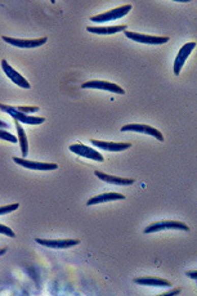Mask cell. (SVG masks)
<instances>
[{
	"label": "cell",
	"mask_w": 197,
	"mask_h": 296,
	"mask_svg": "<svg viewBox=\"0 0 197 296\" xmlns=\"http://www.w3.org/2000/svg\"><path fill=\"white\" fill-rule=\"evenodd\" d=\"M134 282L137 285L142 286H156V287H172L173 283L170 281L165 280V278L159 277H140L134 278Z\"/></svg>",
	"instance_id": "2e32d148"
},
{
	"label": "cell",
	"mask_w": 197,
	"mask_h": 296,
	"mask_svg": "<svg viewBox=\"0 0 197 296\" xmlns=\"http://www.w3.org/2000/svg\"><path fill=\"white\" fill-rule=\"evenodd\" d=\"M17 110L21 111V112H25V113H33V112H38L40 108L36 107V106H31V107H29V106H19V107H16Z\"/></svg>",
	"instance_id": "7402d4cb"
},
{
	"label": "cell",
	"mask_w": 197,
	"mask_h": 296,
	"mask_svg": "<svg viewBox=\"0 0 197 296\" xmlns=\"http://www.w3.org/2000/svg\"><path fill=\"white\" fill-rule=\"evenodd\" d=\"M166 229H174V230H186L188 232L189 227L186 223L177 222V220H161V222H156L150 224L145 228V234L153 233V232H160V230Z\"/></svg>",
	"instance_id": "3957f363"
},
{
	"label": "cell",
	"mask_w": 197,
	"mask_h": 296,
	"mask_svg": "<svg viewBox=\"0 0 197 296\" xmlns=\"http://www.w3.org/2000/svg\"><path fill=\"white\" fill-rule=\"evenodd\" d=\"M3 40L8 44L14 45L17 48H26V49H33V48H38L44 45L48 41L47 38L40 39H33V40H26V39H14L9 38V36H3Z\"/></svg>",
	"instance_id": "30bf717a"
},
{
	"label": "cell",
	"mask_w": 197,
	"mask_h": 296,
	"mask_svg": "<svg viewBox=\"0 0 197 296\" xmlns=\"http://www.w3.org/2000/svg\"><path fill=\"white\" fill-rule=\"evenodd\" d=\"M186 276H187V277L191 278V280H197V272L196 271L186 272Z\"/></svg>",
	"instance_id": "cb8c5ba5"
},
{
	"label": "cell",
	"mask_w": 197,
	"mask_h": 296,
	"mask_svg": "<svg viewBox=\"0 0 197 296\" xmlns=\"http://www.w3.org/2000/svg\"><path fill=\"white\" fill-rule=\"evenodd\" d=\"M19 206V203H12V205H7V206H0V215H7L12 211L17 210Z\"/></svg>",
	"instance_id": "ffe728a7"
},
{
	"label": "cell",
	"mask_w": 197,
	"mask_h": 296,
	"mask_svg": "<svg viewBox=\"0 0 197 296\" xmlns=\"http://www.w3.org/2000/svg\"><path fill=\"white\" fill-rule=\"evenodd\" d=\"M36 244L41 245L44 247H49V249H70L76 245L80 244L79 240H44V239H35Z\"/></svg>",
	"instance_id": "8fae6325"
},
{
	"label": "cell",
	"mask_w": 197,
	"mask_h": 296,
	"mask_svg": "<svg viewBox=\"0 0 197 296\" xmlns=\"http://www.w3.org/2000/svg\"><path fill=\"white\" fill-rule=\"evenodd\" d=\"M50 2H52V4L55 3V0H50Z\"/></svg>",
	"instance_id": "83f0119b"
},
{
	"label": "cell",
	"mask_w": 197,
	"mask_h": 296,
	"mask_svg": "<svg viewBox=\"0 0 197 296\" xmlns=\"http://www.w3.org/2000/svg\"><path fill=\"white\" fill-rule=\"evenodd\" d=\"M16 129H17V134H18L19 145H21V156L26 157L29 155V140L25 134V130H23V128L21 126V123L17 120H16Z\"/></svg>",
	"instance_id": "ac0fdd59"
},
{
	"label": "cell",
	"mask_w": 197,
	"mask_h": 296,
	"mask_svg": "<svg viewBox=\"0 0 197 296\" xmlns=\"http://www.w3.org/2000/svg\"><path fill=\"white\" fill-rule=\"evenodd\" d=\"M121 132H135L140 133V134H147L151 135V137H155L160 142H164V135L161 134V132H159L152 126L146 125V124H128V125L121 128Z\"/></svg>",
	"instance_id": "5b68a950"
},
{
	"label": "cell",
	"mask_w": 197,
	"mask_h": 296,
	"mask_svg": "<svg viewBox=\"0 0 197 296\" xmlns=\"http://www.w3.org/2000/svg\"><path fill=\"white\" fill-rule=\"evenodd\" d=\"M131 8H133V7H131L130 4L121 6V7H119V8L111 9V11L106 12V13L92 16L91 21L92 22H98V23L108 22V21H116V19H120V18H123L124 16H126V14L131 11Z\"/></svg>",
	"instance_id": "7a4b0ae2"
},
{
	"label": "cell",
	"mask_w": 197,
	"mask_h": 296,
	"mask_svg": "<svg viewBox=\"0 0 197 296\" xmlns=\"http://www.w3.org/2000/svg\"><path fill=\"white\" fill-rule=\"evenodd\" d=\"M94 175H97V178H99L101 181L106 182V183H108V184H114V186H131V184H134V179L108 175V174H104L103 171H99V170L94 171Z\"/></svg>",
	"instance_id": "5bb4252c"
},
{
	"label": "cell",
	"mask_w": 197,
	"mask_h": 296,
	"mask_svg": "<svg viewBox=\"0 0 197 296\" xmlns=\"http://www.w3.org/2000/svg\"><path fill=\"white\" fill-rule=\"evenodd\" d=\"M128 28L126 25H119V26H107V27H97V26H88L87 31L92 34H97V35H112V34L121 33Z\"/></svg>",
	"instance_id": "e0dca14e"
},
{
	"label": "cell",
	"mask_w": 197,
	"mask_h": 296,
	"mask_svg": "<svg viewBox=\"0 0 197 296\" xmlns=\"http://www.w3.org/2000/svg\"><path fill=\"white\" fill-rule=\"evenodd\" d=\"M0 110L4 111L6 113H9L14 120L19 121L21 124H29V125H40L45 121V119L40 117V116H29L25 112L17 110L13 106H8V104L0 103Z\"/></svg>",
	"instance_id": "6da1fadb"
},
{
	"label": "cell",
	"mask_w": 197,
	"mask_h": 296,
	"mask_svg": "<svg viewBox=\"0 0 197 296\" xmlns=\"http://www.w3.org/2000/svg\"><path fill=\"white\" fill-rule=\"evenodd\" d=\"M91 143L94 145V147L101 148V150H104V151H109V152H121L131 147L130 143L104 142V140H97V139H91Z\"/></svg>",
	"instance_id": "4fadbf2b"
},
{
	"label": "cell",
	"mask_w": 197,
	"mask_h": 296,
	"mask_svg": "<svg viewBox=\"0 0 197 296\" xmlns=\"http://www.w3.org/2000/svg\"><path fill=\"white\" fill-rule=\"evenodd\" d=\"M194 48H196V41H191V43H187V44H184L183 47L179 49L178 54H177V57H175V61H174V75L175 76H178V75L181 74L182 69H183V66H184V62H186L187 58L189 57L191 52H193Z\"/></svg>",
	"instance_id": "52a82bcc"
},
{
	"label": "cell",
	"mask_w": 197,
	"mask_h": 296,
	"mask_svg": "<svg viewBox=\"0 0 197 296\" xmlns=\"http://www.w3.org/2000/svg\"><path fill=\"white\" fill-rule=\"evenodd\" d=\"M178 293H181V288H174V290L165 291V292L161 293V295L162 296H165V295H178Z\"/></svg>",
	"instance_id": "603a6c76"
},
{
	"label": "cell",
	"mask_w": 197,
	"mask_h": 296,
	"mask_svg": "<svg viewBox=\"0 0 197 296\" xmlns=\"http://www.w3.org/2000/svg\"><path fill=\"white\" fill-rule=\"evenodd\" d=\"M0 128H3V129H7V128H9V124H7L6 121L0 120Z\"/></svg>",
	"instance_id": "d4e9b609"
},
{
	"label": "cell",
	"mask_w": 197,
	"mask_h": 296,
	"mask_svg": "<svg viewBox=\"0 0 197 296\" xmlns=\"http://www.w3.org/2000/svg\"><path fill=\"white\" fill-rule=\"evenodd\" d=\"M0 233L6 234V236H8V237H12V239H14V237H16V233H14L13 230L4 224H0Z\"/></svg>",
	"instance_id": "44dd1931"
},
{
	"label": "cell",
	"mask_w": 197,
	"mask_h": 296,
	"mask_svg": "<svg viewBox=\"0 0 197 296\" xmlns=\"http://www.w3.org/2000/svg\"><path fill=\"white\" fill-rule=\"evenodd\" d=\"M2 69H3V71L6 72L7 76H8L9 79L16 84V85L21 86V88L30 89V86H31L30 82H29L25 77L22 76L19 72H17L13 67H11V65H9L6 60H2Z\"/></svg>",
	"instance_id": "7c38bea8"
},
{
	"label": "cell",
	"mask_w": 197,
	"mask_h": 296,
	"mask_svg": "<svg viewBox=\"0 0 197 296\" xmlns=\"http://www.w3.org/2000/svg\"><path fill=\"white\" fill-rule=\"evenodd\" d=\"M115 200H125V196L121 195V193H115V192L102 193V195L94 196V197H92L91 200H88L87 206L98 205V203L109 202V201H115Z\"/></svg>",
	"instance_id": "9a60e30c"
},
{
	"label": "cell",
	"mask_w": 197,
	"mask_h": 296,
	"mask_svg": "<svg viewBox=\"0 0 197 296\" xmlns=\"http://www.w3.org/2000/svg\"><path fill=\"white\" fill-rule=\"evenodd\" d=\"M125 36L128 39H131L133 41L142 43V44H151V45H160L165 44L169 41V36H152L145 35V34L131 33V31H124Z\"/></svg>",
	"instance_id": "277c9868"
},
{
	"label": "cell",
	"mask_w": 197,
	"mask_h": 296,
	"mask_svg": "<svg viewBox=\"0 0 197 296\" xmlns=\"http://www.w3.org/2000/svg\"><path fill=\"white\" fill-rule=\"evenodd\" d=\"M7 251H8V249H7V247H3V249H0V256H3Z\"/></svg>",
	"instance_id": "484cf974"
},
{
	"label": "cell",
	"mask_w": 197,
	"mask_h": 296,
	"mask_svg": "<svg viewBox=\"0 0 197 296\" xmlns=\"http://www.w3.org/2000/svg\"><path fill=\"white\" fill-rule=\"evenodd\" d=\"M13 161L17 165L22 167H26V169H30V170H55L58 169L57 164H49V162H38V161H30V160H26L25 157H13Z\"/></svg>",
	"instance_id": "9c48e42d"
},
{
	"label": "cell",
	"mask_w": 197,
	"mask_h": 296,
	"mask_svg": "<svg viewBox=\"0 0 197 296\" xmlns=\"http://www.w3.org/2000/svg\"><path fill=\"white\" fill-rule=\"evenodd\" d=\"M0 139L8 140V142H11V143L18 142V138H16L13 134H11V133L3 130V128H0Z\"/></svg>",
	"instance_id": "d6986e66"
},
{
	"label": "cell",
	"mask_w": 197,
	"mask_h": 296,
	"mask_svg": "<svg viewBox=\"0 0 197 296\" xmlns=\"http://www.w3.org/2000/svg\"><path fill=\"white\" fill-rule=\"evenodd\" d=\"M69 148L72 154L77 155V156L85 157V159L94 160V161H98V162L104 161L103 156H102V155L99 154L98 151H96V150H93V148H91V147H88V145L76 143V144H71Z\"/></svg>",
	"instance_id": "ba28073f"
},
{
	"label": "cell",
	"mask_w": 197,
	"mask_h": 296,
	"mask_svg": "<svg viewBox=\"0 0 197 296\" xmlns=\"http://www.w3.org/2000/svg\"><path fill=\"white\" fill-rule=\"evenodd\" d=\"M82 89H99V91H107L111 92V93H118V94H124V91L121 86L116 85L114 82L109 81H103V80H91V81L84 82L81 85Z\"/></svg>",
	"instance_id": "8992f818"
},
{
	"label": "cell",
	"mask_w": 197,
	"mask_h": 296,
	"mask_svg": "<svg viewBox=\"0 0 197 296\" xmlns=\"http://www.w3.org/2000/svg\"><path fill=\"white\" fill-rule=\"evenodd\" d=\"M173 2H178V3H188L191 0H173Z\"/></svg>",
	"instance_id": "4316f807"
}]
</instances>
